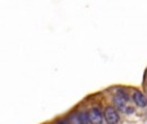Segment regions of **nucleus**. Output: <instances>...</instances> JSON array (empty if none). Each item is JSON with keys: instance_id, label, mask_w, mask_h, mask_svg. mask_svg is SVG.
Returning <instances> with one entry per match:
<instances>
[{"instance_id": "nucleus-5", "label": "nucleus", "mask_w": 147, "mask_h": 124, "mask_svg": "<svg viewBox=\"0 0 147 124\" xmlns=\"http://www.w3.org/2000/svg\"><path fill=\"white\" fill-rule=\"evenodd\" d=\"M71 122H72L74 124H81L80 114H72V115H71Z\"/></svg>"}, {"instance_id": "nucleus-1", "label": "nucleus", "mask_w": 147, "mask_h": 124, "mask_svg": "<svg viewBox=\"0 0 147 124\" xmlns=\"http://www.w3.org/2000/svg\"><path fill=\"white\" fill-rule=\"evenodd\" d=\"M105 118H106V122L109 124H117V122H119V115H117L116 110L111 106L106 107V110H105Z\"/></svg>"}, {"instance_id": "nucleus-3", "label": "nucleus", "mask_w": 147, "mask_h": 124, "mask_svg": "<svg viewBox=\"0 0 147 124\" xmlns=\"http://www.w3.org/2000/svg\"><path fill=\"white\" fill-rule=\"evenodd\" d=\"M114 101H115V104L119 106V109H123L128 101V96L124 92H119V93H116V96L114 97Z\"/></svg>"}, {"instance_id": "nucleus-6", "label": "nucleus", "mask_w": 147, "mask_h": 124, "mask_svg": "<svg viewBox=\"0 0 147 124\" xmlns=\"http://www.w3.org/2000/svg\"><path fill=\"white\" fill-rule=\"evenodd\" d=\"M80 120H81V124H86L88 123V114H85V112H83V114H80Z\"/></svg>"}, {"instance_id": "nucleus-2", "label": "nucleus", "mask_w": 147, "mask_h": 124, "mask_svg": "<svg viewBox=\"0 0 147 124\" xmlns=\"http://www.w3.org/2000/svg\"><path fill=\"white\" fill-rule=\"evenodd\" d=\"M88 119L93 124H101L102 123V114L98 109H92L88 112Z\"/></svg>"}, {"instance_id": "nucleus-7", "label": "nucleus", "mask_w": 147, "mask_h": 124, "mask_svg": "<svg viewBox=\"0 0 147 124\" xmlns=\"http://www.w3.org/2000/svg\"><path fill=\"white\" fill-rule=\"evenodd\" d=\"M127 112H128V114H129V112H133V109H132V107H128V109H127Z\"/></svg>"}, {"instance_id": "nucleus-4", "label": "nucleus", "mask_w": 147, "mask_h": 124, "mask_svg": "<svg viewBox=\"0 0 147 124\" xmlns=\"http://www.w3.org/2000/svg\"><path fill=\"white\" fill-rule=\"evenodd\" d=\"M133 98H134V102L138 105V106L145 107L146 105H147V100H146L145 94L141 93V92H134V94H133Z\"/></svg>"}]
</instances>
